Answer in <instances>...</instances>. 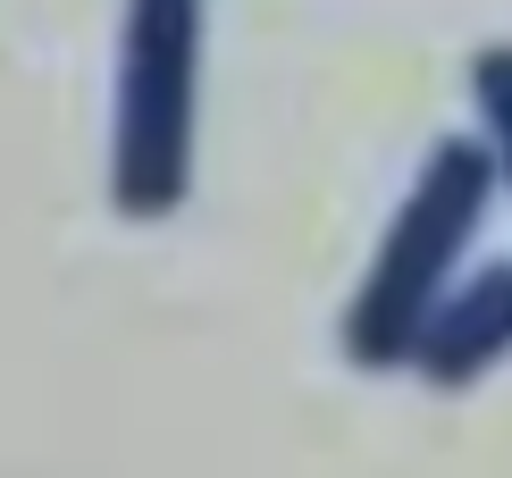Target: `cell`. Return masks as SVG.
Segmentation results:
<instances>
[{
    "label": "cell",
    "instance_id": "cell-1",
    "mask_svg": "<svg viewBox=\"0 0 512 478\" xmlns=\"http://www.w3.org/2000/svg\"><path fill=\"white\" fill-rule=\"evenodd\" d=\"M487 193H496V168H487V143H471V135H445L420 160L412 193L395 202V219L345 302V353L361 369L412 361V336L429 328L445 286L462 277V252H471V235L487 219Z\"/></svg>",
    "mask_w": 512,
    "mask_h": 478
},
{
    "label": "cell",
    "instance_id": "cell-4",
    "mask_svg": "<svg viewBox=\"0 0 512 478\" xmlns=\"http://www.w3.org/2000/svg\"><path fill=\"white\" fill-rule=\"evenodd\" d=\"M471 101H479V143H487V168L496 185H512V42L471 59Z\"/></svg>",
    "mask_w": 512,
    "mask_h": 478
},
{
    "label": "cell",
    "instance_id": "cell-2",
    "mask_svg": "<svg viewBox=\"0 0 512 478\" xmlns=\"http://www.w3.org/2000/svg\"><path fill=\"white\" fill-rule=\"evenodd\" d=\"M194 84H202V0H126L118 135H110V193L126 219H168L194 185Z\"/></svg>",
    "mask_w": 512,
    "mask_h": 478
},
{
    "label": "cell",
    "instance_id": "cell-3",
    "mask_svg": "<svg viewBox=\"0 0 512 478\" xmlns=\"http://www.w3.org/2000/svg\"><path fill=\"white\" fill-rule=\"evenodd\" d=\"M504 353H512V260H487V269H462L445 286L403 369H420L429 386H479Z\"/></svg>",
    "mask_w": 512,
    "mask_h": 478
}]
</instances>
